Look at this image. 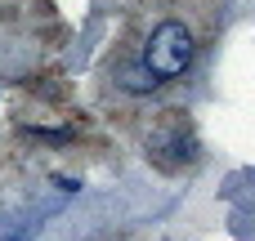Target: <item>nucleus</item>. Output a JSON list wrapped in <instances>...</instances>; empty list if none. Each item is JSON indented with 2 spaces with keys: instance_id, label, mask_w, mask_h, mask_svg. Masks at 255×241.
Wrapping results in <instances>:
<instances>
[{
  "instance_id": "1",
  "label": "nucleus",
  "mask_w": 255,
  "mask_h": 241,
  "mask_svg": "<svg viewBox=\"0 0 255 241\" xmlns=\"http://www.w3.org/2000/svg\"><path fill=\"white\" fill-rule=\"evenodd\" d=\"M188 63H193V31L184 22H161L143 49V67L157 80H170V76L188 72Z\"/></svg>"
}]
</instances>
